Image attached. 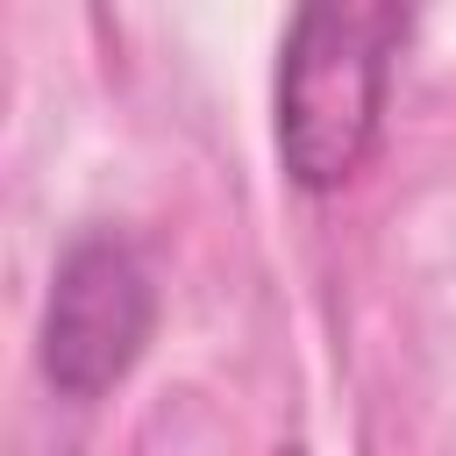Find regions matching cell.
<instances>
[{"label":"cell","mask_w":456,"mask_h":456,"mask_svg":"<svg viewBox=\"0 0 456 456\" xmlns=\"http://www.w3.org/2000/svg\"><path fill=\"white\" fill-rule=\"evenodd\" d=\"M406 43V7L335 0L299 7L278 36V86H271V135L278 164L299 192H342L378 135L392 100V57Z\"/></svg>","instance_id":"1"},{"label":"cell","mask_w":456,"mask_h":456,"mask_svg":"<svg viewBox=\"0 0 456 456\" xmlns=\"http://www.w3.org/2000/svg\"><path fill=\"white\" fill-rule=\"evenodd\" d=\"M271 456H306V449H299V442H285V449H271Z\"/></svg>","instance_id":"3"},{"label":"cell","mask_w":456,"mask_h":456,"mask_svg":"<svg viewBox=\"0 0 456 456\" xmlns=\"http://www.w3.org/2000/svg\"><path fill=\"white\" fill-rule=\"evenodd\" d=\"M150 335H157V285H150L142 249L114 228L78 235L50 271L43 335H36L50 392H64V399L114 392L142 363Z\"/></svg>","instance_id":"2"}]
</instances>
